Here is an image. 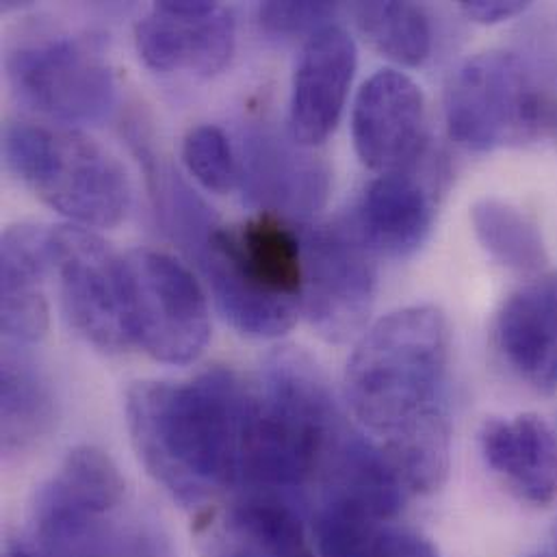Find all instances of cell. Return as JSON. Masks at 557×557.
Listing matches in <instances>:
<instances>
[{
	"label": "cell",
	"mask_w": 557,
	"mask_h": 557,
	"mask_svg": "<svg viewBox=\"0 0 557 557\" xmlns=\"http://www.w3.org/2000/svg\"><path fill=\"white\" fill-rule=\"evenodd\" d=\"M250 417L252 388L226 367L126 391V425L141 465L189 510L242 488Z\"/></svg>",
	"instance_id": "6da1fadb"
},
{
	"label": "cell",
	"mask_w": 557,
	"mask_h": 557,
	"mask_svg": "<svg viewBox=\"0 0 557 557\" xmlns=\"http://www.w3.org/2000/svg\"><path fill=\"white\" fill-rule=\"evenodd\" d=\"M345 428L317 362L301 349L280 347L252 391L242 493H261L301 506L325 456Z\"/></svg>",
	"instance_id": "7a4b0ae2"
},
{
	"label": "cell",
	"mask_w": 557,
	"mask_h": 557,
	"mask_svg": "<svg viewBox=\"0 0 557 557\" xmlns=\"http://www.w3.org/2000/svg\"><path fill=\"white\" fill-rule=\"evenodd\" d=\"M451 327L432 304L388 312L360 336L345 371L356 419L384 441L447 412Z\"/></svg>",
	"instance_id": "3957f363"
},
{
	"label": "cell",
	"mask_w": 557,
	"mask_h": 557,
	"mask_svg": "<svg viewBox=\"0 0 557 557\" xmlns=\"http://www.w3.org/2000/svg\"><path fill=\"white\" fill-rule=\"evenodd\" d=\"M191 257L239 334L278 338L295 325L304 288L301 237L278 218L261 213L239 228L218 226Z\"/></svg>",
	"instance_id": "277c9868"
},
{
	"label": "cell",
	"mask_w": 557,
	"mask_h": 557,
	"mask_svg": "<svg viewBox=\"0 0 557 557\" xmlns=\"http://www.w3.org/2000/svg\"><path fill=\"white\" fill-rule=\"evenodd\" d=\"M7 168L52 211L81 228H113L131 207L122 163L81 131L11 122L2 135Z\"/></svg>",
	"instance_id": "5b68a950"
},
{
	"label": "cell",
	"mask_w": 557,
	"mask_h": 557,
	"mask_svg": "<svg viewBox=\"0 0 557 557\" xmlns=\"http://www.w3.org/2000/svg\"><path fill=\"white\" fill-rule=\"evenodd\" d=\"M15 98L61 124H94L115 104V78L94 41L37 26L17 37L4 59Z\"/></svg>",
	"instance_id": "8992f818"
},
{
	"label": "cell",
	"mask_w": 557,
	"mask_h": 557,
	"mask_svg": "<svg viewBox=\"0 0 557 557\" xmlns=\"http://www.w3.org/2000/svg\"><path fill=\"white\" fill-rule=\"evenodd\" d=\"M525 63L504 50L467 59L454 74L445 117L449 135L467 150L493 152L539 135L547 117Z\"/></svg>",
	"instance_id": "52a82bcc"
},
{
	"label": "cell",
	"mask_w": 557,
	"mask_h": 557,
	"mask_svg": "<svg viewBox=\"0 0 557 557\" xmlns=\"http://www.w3.org/2000/svg\"><path fill=\"white\" fill-rule=\"evenodd\" d=\"M124 282L133 343L165 364H189L211 338L207 295L174 257L133 250L124 257Z\"/></svg>",
	"instance_id": "ba28073f"
},
{
	"label": "cell",
	"mask_w": 557,
	"mask_h": 557,
	"mask_svg": "<svg viewBox=\"0 0 557 557\" xmlns=\"http://www.w3.org/2000/svg\"><path fill=\"white\" fill-rule=\"evenodd\" d=\"M301 312L327 343L364 334L377 295V252L354 220L312 226L301 235Z\"/></svg>",
	"instance_id": "9c48e42d"
},
{
	"label": "cell",
	"mask_w": 557,
	"mask_h": 557,
	"mask_svg": "<svg viewBox=\"0 0 557 557\" xmlns=\"http://www.w3.org/2000/svg\"><path fill=\"white\" fill-rule=\"evenodd\" d=\"M50 270L70 325L96 349L120 354L133 347L124 257L89 228H50Z\"/></svg>",
	"instance_id": "30bf717a"
},
{
	"label": "cell",
	"mask_w": 557,
	"mask_h": 557,
	"mask_svg": "<svg viewBox=\"0 0 557 557\" xmlns=\"http://www.w3.org/2000/svg\"><path fill=\"white\" fill-rule=\"evenodd\" d=\"M239 183L250 205L278 220H312L330 196V168L288 131L255 124L242 137Z\"/></svg>",
	"instance_id": "8fae6325"
},
{
	"label": "cell",
	"mask_w": 557,
	"mask_h": 557,
	"mask_svg": "<svg viewBox=\"0 0 557 557\" xmlns=\"http://www.w3.org/2000/svg\"><path fill=\"white\" fill-rule=\"evenodd\" d=\"M235 15L220 2H157L135 28L139 59L161 74L211 78L235 54Z\"/></svg>",
	"instance_id": "7c38bea8"
},
{
	"label": "cell",
	"mask_w": 557,
	"mask_h": 557,
	"mask_svg": "<svg viewBox=\"0 0 557 557\" xmlns=\"http://www.w3.org/2000/svg\"><path fill=\"white\" fill-rule=\"evenodd\" d=\"M351 137L358 159L377 174L414 168L425 146L421 87L401 72H375L356 96Z\"/></svg>",
	"instance_id": "4fadbf2b"
},
{
	"label": "cell",
	"mask_w": 557,
	"mask_h": 557,
	"mask_svg": "<svg viewBox=\"0 0 557 557\" xmlns=\"http://www.w3.org/2000/svg\"><path fill=\"white\" fill-rule=\"evenodd\" d=\"M356 44L341 26L308 37L290 85L288 133L304 146L323 144L341 122L356 74Z\"/></svg>",
	"instance_id": "5bb4252c"
},
{
	"label": "cell",
	"mask_w": 557,
	"mask_h": 557,
	"mask_svg": "<svg viewBox=\"0 0 557 557\" xmlns=\"http://www.w3.org/2000/svg\"><path fill=\"white\" fill-rule=\"evenodd\" d=\"M50 270V228L11 226L0 242V323L11 345H35L48 332L46 278Z\"/></svg>",
	"instance_id": "9a60e30c"
},
{
	"label": "cell",
	"mask_w": 557,
	"mask_h": 557,
	"mask_svg": "<svg viewBox=\"0 0 557 557\" xmlns=\"http://www.w3.org/2000/svg\"><path fill=\"white\" fill-rule=\"evenodd\" d=\"M434 213L430 185L408 168L371 181L351 220L377 257L406 259L425 244Z\"/></svg>",
	"instance_id": "2e32d148"
},
{
	"label": "cell",
	"mask_w": 557,
	"mask_h": 557,
	"mask_svg": "<svg viewBox=\"0 0 557 557\" xmlns=\"http://www.w3.org/2000/svg\"><path fill=\"white\" fill-rule=\"evenodd\" d=\"M497 345L508 364L539 393L557 391V274L512 293L497 314Z\"/></svg>",
	"instance_id": "e0dca14e"
},
{
	"label": "cell",
	"mask_w": 557,
	"mask_h": 557,
	"mask_svg": "<svg viewBox=\"0 0 557 557\" xmlns=\"http://www.w3.org/2000/svg\"><path fill=\"white\" fill-rule=\"evenodd\" d=\"M480 445L488 467L519 499L536 508L554 504L557 441L545 419L536 414H521L512 421L488 419L480 432Z\"/></svg>",
	"instance_id": "ac0fdd59"
},
{
	"label": "cell",
	"mask_w": 557,
	"mask_h": 557,
	"mask_svg": "<svg viewBox=\"0 0 557 557\" xmlns=\"http://www.w3.org/2000/svg\"><path fill=\"white\" fill-rule=\"evenodd\" d=\"M209 557H314L301 506L274 495L242 493L215 523Z\"/></svg>",
	"instance_id": "d6986e66"
},
{
	"label": "cell",
	"mask_w": 557,
	"mask_h": 557,
	"mask_svg": "<svg viewBox=\"0 0 557 557\" xmlns=\"http://www.w3.org/2000/svg\"><path fill=\"white\" fill-rule=\"evenodd\" d=\"M0 410L4 456L30 451L52 432L57 419L50 380L20 345L11 343L2 351Z\"/></svg>",
	"instance_id": "ffe728a7"
},
{
	"label": "cell",
	"mask_w": 557,
	"mask_h": 557,
	"mask_svg": "<svg viewBox=\"0 0 557 557\" xmlns=\"http://www.w3.org/2000/svg\"><path fill=\"white\" fill-rule=\"evenodd\" d=\"M382 451L408 493L432 495L441 491L451 467L449 414H434L386 438Z\"/></svg>",
	"instance_id": "44dd1931"
},
{
	"label": "cell",
	"mask_w": 557,
	"mask_h": 557,
	"mask_svg": "<svg viewBox=\"0 0 557 557\" xmlns=\"http://www.w3.org/2000/svg\"><path fill=\"white\" fill-rule=\"evenodd\" d=\"M471 222L480 244L502 265L521 274H539L545 268L547 248L541 228L517 207L484 198L473 205Z\"/></svg>",
	"instance_id": "7402d4cb"
},
{
	"label": "cell",
	"mask_w": 557,
	"mask_h": 557,
	"mask_svg": "<svg viewBox=\"0 0 557 557\" xmlns=\"http://www.w3.org/2000/svg\"><path fill=\"white\" fill-rule=\"evenodd\" d=\"M354 17L364 39L399 65H421L432 52V24L421 7L410 2H360Z\"/></svg>",
	"instance_id": "603a6c76"
},
{
	"label": "cell",
	"mask_w": 557,
	"mask_h": 557,
	"mask_svg": "<svg viewBox=\"0 0 557 557\" xmlns=\"http://www.w3.org/2000/svg\"><path fill=\"white\" fill-rule=\"evenodd\" d=\"M50 480L74 502L100 517L117 510L126 495V480L113 458L91 445L67 451Z\"/></svg>",
	"instance_id": "cb8c5ba5"
},
{
	"label": "cell",
	"mask_w": 557,
	"mask_h": 557,
	"mask_svg": "<svg viewBox=\"0 0 557 557\" xmlns=\"http://www.w3.org/2000/svg\"><path fill=\"white\" fill-rule=\"evenodd\" d=\"M183 161L207 191L224 196L239 185V159L220 126L191 128L183 141Z\"/></svg>",
	"instance_id": "d4e9b609"
},
{
	"label": "cell",
	"mask_w": 557,
	"mask_h": 557,
	"mask_svg": "<svg viewBox=\"0 0 557 557\" xmlns=\"http://www.w3.org/2000/svg\"><path fill=\"white\" fill-rule=\"evenodd\" d=\"M336 4L332 2H265L259 7V24L276 37L314 35L332 24Z\"/></svg>",
	"instance_id": "484cf974"
},
{
	"label": "cell",
	"mask_w": 557,
	"mask_h": 557,
	"mask_svg": "<svg viewBox=\"0 0 557 557\" xmlns=\"http://www.w3.org/2000/svg\"><path fill=\"white\" fill-rule=\"evenodd\" d=\"M347 557H438V552L417 532L384 525Z\"/></svg>",
	"instance_id": "4316f807"
},
{
	"label": "cell",
	"mask_w": 557,
	"mask_h": 557,
	"mask_svg": "<svg viewBox=\"0 0 557 557\" xmlns=\"http://www.w3.org/2000/svg\"><path fill=\"white\" fill-rule=\"evenodd\" d=\"M530 4L521 0H469L462 2V13L478 24H499L521 15Z\"/></svg>",
	"instance_id": "83f0119b"
},
{
	"label": "cell",
	"mask_w": 557,
	"mask_h": 557,
	"mask_svg": "<svg viewBox=\"0 0 557 557\" xmlns=\"http://www.w3.org/2000/svg\"><path fill=\"white\" fill-rule=\"evenodd\" d=\"M4 557H30V554H28V547H26L24 541H15V543H11L7 547Z\"/></svg>",
	"instance_id": "f1b7e54d"
},
{
	"label": "cell",
	"mask_w": 557,
	"mask_h": 557,
	"mask_svg": "<svg viewBox=\"0 0 557 557\" xmlns=\"http://www.w3.org/2000/svg\"><path fill=\"white\" fill-rule=\"evenodd\" d=\"M545 126H552L557 133V104L547 107V117H545Z\"/></svg>",
	"instance_id": "f546056e"
},
{
	"label": "cell",
	"mask_w": 557,
	"mask_h": 557,
	"mask_svg": "<svg viewBox=\"0 0 557 557\" xmlns=\"http://www.w3.org/2000/svg\"><path fill=\"white\" fill-rule=\"evenodd\" d=\"M556 539H557V532H556Z\"/></svg>",
	"instance_id": "4dcf8cb0"
}]
</instances>
